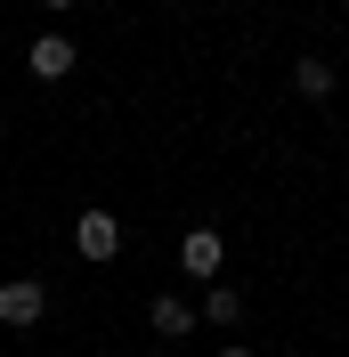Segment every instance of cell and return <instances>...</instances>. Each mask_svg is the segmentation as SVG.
<instances>
[{
	"mask_svg": "<svg viewBox=\"0 0 349 357\" xmlns=\"http://www.w3.org/2000/svg\"><path fill=\"white\" fill-rule=\"evenodd\" d=\"M154 8H179V0H154Z\"/></svg>",
	"mask_w": 349,
	"mask_h": 357,
	"instance_id": "obj_10",
	"label": "cell"
},
{
	"mask_svg": "<svg viewBox=\"0 0 349 357\" xmlns=\"http://www.w3.org/2000/svg\"><path fill=\"white\" fill-rule=\"evenodd\" d=\"M41 317H49V284H41V276L0 284V325H17V333H24V325H41Z\"/></svg>",
	"mask_w": 349,
	"mask_h": 357,
	"instance_id": "obj_2",
	"label": "cell"
},
{
	"mask_svg": "<svg viewBox=\"0 0 349 357\" xmlns=\"http://www.w3.org/2000/svg\"><path fill=\"white\" fill-rule=\"evenodd\" d=\"M195 317H203V325H236V317H244V292L211 276V284H203V309H195Z\"/></svg>",
	"mask_w": 349,
	"mask_h": 357,
	"instance_id": "obj_7",
	"label": "cell"
},
{
	"mask_svg": "<svg viewBox=\"0 0 349 357\" xmlns=\"http://www.w3.org/2000/svg\"><path fill=\"white\" fill-rule=\"evenodd\" d=\"M219 357H252V349H219Z\"/></svg>",
	"mask_w": 349,
	"mask_h": 357,
	"instance_id": "obj_9",
	"label": "cell"
},
{
	"mask_svg": "<svg viewBox=\"0 0 349 357\" xmlns=\"http://www.w3.org/2000/svg\"><path fill=\"white\" fill-rule=\"evenodd\" d=\"M292 89H301L309 106H325L333 89H341V73H333V66H325V57H301V66H292Z\"/></svg>",
	"mask_w": 349,
	"mask_h": 357,
	"instance_id": "obj_6",
	"label": "cell"
},
{
	"mask_svg": "<svg viewBox=\"0 0 349 357\" xmlns=\"http://www.w3.org/2000/svg\"><path fill=\"white\" fill-rule=\"evenodd\" d=\"M24 66H33V82H66L73 73V33H41L24 49Z\"/></svg>",
	"mask_w": 349,
	"mask_h": 357,
	"instance_id": "obj_4",
	"label": "cell"
},
{
	"mask_svg": "<svg viewBox=\"0 0 349 357\" xmlns=\"http://www.w3.org/2000/svg\"><path fill=\"white\" fill-rule=\"evenodd\" d=\"M219 227H187V236H179V268H187V276H195V284H211L219 276Z\"/></svg>",
	"mask_w": 349,
	"mask_h": 357,
	"instance_id": "obj_3",
	"label": "cell"
},
{
	"mask_svg": "<svg viewBox=\"0 0 349 357\" xmlns=\"http://www.w3.org/2000/svg\"><path fill=\"white\" fill-rule=\"evenodd\" d=\"M147 325H154L163 341H187V333H195V301H179V292H154V301H147Z\"/></svg>",
	"mask_w": 349,
	"mask_h": 357,
	"instance_id": "obj_5",
	"label": "cell"
},
{
	"mask_svg": "<svg viewBox=\"0 0 349 357\" xmlns=\"http://www.w3.org/2000/svg\"><path fill=\"white\" fill-rule=\"evenodd\" d=\"M49 8H82V0H49Z\"/></svg>",
	"mask_w": 349,
	"mask_h": 357,
	"instance_id": "obj_8",
	"label": "cell"
},
{
	"mask_svg": "<svg viewBox=\"0 0 349 357\" xmlns=\"http://www.w3.org/2000/svg\"><path fill=\"white\" fill-rule=\"evenodd\" d=\"M73 252H82L89 268H106L114 252H122V220H114V211H98V203H89L82 220H73Z\"/></svg>",
	"mask_w": 349,
	"mask_h": 357,
	"instance_id": "obj_1",
	"label": "cell"
}]
</instances>
